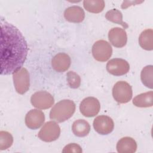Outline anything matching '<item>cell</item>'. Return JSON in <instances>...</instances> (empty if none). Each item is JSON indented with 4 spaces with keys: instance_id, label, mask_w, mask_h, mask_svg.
<instances>
[{
    "instance_id": "obj_1",
    "label": "cell",
    "mask_w": 153,
    "mask_h": 153,
    "mask_svg": "<svg viewBox=\"0 0 153 153\" xmlns=\"http://www.w3.org/2000/svg\"><path fill=\"white\" fill-rule=\"evenodd\" d=\"M27 42L20 31L1 17V74L10 75L20 69L27 55Z\"/></svg>"
},
{
    "instance_id": "obj_2",
    "label": "cell",
    "mask_w": 153,
    "mask_h": 153,
    "mask_svg": "<svg viewBox=\"0 0 153 153\" xmlns=\"http://www.w3.org/2000/svg\"><path fill=\"white\" fill-rule=\"evenodd\" d=\"M75 104L69 99H63L57 102L50 112V119L62 123L70 118L75 111Z\"/></svg>"
},
{
    "instance_id": "obj_3",
    "label": "cell",
    "mask_w": 153,
    "mask_h": 153,
    "mask_svg": "<svg viewBox=\"0 0 153 153\" xmlns=\"http://www.w3.org/2000/svg\"><path fill=\"white\" fill-rule=\"evenodd\" d=\"M133 91L131 85L124 81L117 82L112 88V96L119 103H126L132 98Z\"/></svg>"
},
{
    "instance_id": "obj_4",
    "label": "cell",
    "mask_w": 153,
    "mask_h": 153,
    "mask_svg": "<svg viewBox=\"0 0 153 153\" xmlns=\"http://www.w3.org/2000/svg\"><path fill=\"white\" fill-rule=\"evenodd\" d=\"M91 52L94 59L103 62L107 61L112 56V48L110 44L106 41L98 40L94 43Z\"/></svg>"
},
{
    "instance_id": "obj_5",
    "label": "cell",
    "mask_w": 153,
    "mask_h": 153,
    "mask_svg": "<svg viewBox=\"0 0 153 153\" xmlns=\"http://www.w3.org/2000/svg\"><path fill=\"white\" fill-rule=\"evenodd\" d=\"M60 134L59 124L53 121L45 123L38 134V137L42 141L50 142L57 140Z\"/></svg>"
},
{
    "instance_id": "obj_6",
    "label": "cell",
    "mask_w": 153,
    "mask_h": 153,
    "mask_svg": "<svg viewBox=\"0 0 153 153\" xmlns=\"http://www.w3.org/2000/svg\"><path fill=\"white\" fill-rule=\"evenodd\" d=\"M13 82L16 91L20 94H23L29 88L30 76L28 71L25 68H21L13 75Z\"/></svg>"
},
{
    "instance_id": "obj_7",
    "label": "cell",
    "mask_w": 153,
    "mask_h": 153,
    "mask_svg": "<svg viewBox=\"0 0 153 153\" xmlns=\"http://www.w3.org/2000/svg\"><path fill=\"white\" fill-rule=\"evenodd\" d=\"M32 105L39 109L51 108L54 103L53 96L46 91H39L33 94L30 97Z\"/></svg>"
},
{
    "instance_id": "obj_8",
    "label": "cell",
    "mask_w": 153,
    "mask_h": 153,
    "mask_svg": "<svg viewBox=\"0 0 153 153\" xmlns=\"http://www.w3.org/2000/svg\"><path fill=\"white\" fill-rule=\"evenodd\" d=\"M100 109V102L97 99L94 97L84 98L79 105V110L82 115L86 117L96 116Z\"/></svg>"
},
{
    "instance_id": "obj_9",
    "label": "cell",
    "mask_w": 153,
    "mask_h": 153,
    "mask_svg": "<svg viewBox=\"0 0 153 153\" xmlns=\"http://www.w3.org/2000/svg\"><path fill=\"white\" fill-rule=\"evenodd\" d=\"M129 63L124 59L115 58L110 60L106 64L107 71L115 76H121L128 73Z\"/></svg>"
},
{
    "instance_id": "obj_10",
    "label": "cell",
    "mask_w": 153,
    "mask_h": 153,
    "mask_svg": "<svg viewBox=\"0 0 153 153\" xmlns=\"http://www.w3.org/2000/svg\"><path fill=\"white\" fill-rule=\"evenodd\" d=\"M93 127L99 134L105 135L111 133L114 127L112 119L106 115H99L93 121Z\"/></svg>"
},
{
    "instance_id": "obj_11",
    "label": "cell",
    "mask_w": 153,
    "mask_h": 153,
    "mask_svg": "<svg viewBox=\"0 0 153 153\" xmlns=\"http://www.w3.org/2000/svg\"><path fill=\"white\" fill-rule=\"evenodd\" d=\"M45 121L44 112L37 109L30 110L26 115L25 124L26 126L32 130L39 128Z\"/></svg>"
},
{
    "instance_id": "obj_12",
    "label": "cell",
    "mask_w": 153,
    "mask_h": 153,
    "mask_svg": "<svg viewBox=\"0 0 153 153\" xmlns=\"http://www.w3.org/2000/svg\"><path fill=\"white\" fill-rule=\"evenodd\" d=\"M108 39L111 44L117 48H122L126 45L127 36L124 29L115 27L112 28L108 33Z\"/></svg>"
},
{
    "instance_id": "obj_13",
    "label": "cell",
    "mask_w": 153,
    "mask_h": 153,
    "mask_svg": "<svg viewBox=\"0 0 153 153\" xmlns=\"http://www.w3.org/2000/svg\"><path fill=\"white\" fill-rule=\"evenodd\" d=\"M71 63V57L65 53H59L56 54L51 60L52 68L58 72L66 71L69 68Z\"/></svg>"
},
{
    "instance_id": "obj_14",
    "label": "cell",
    "mask_w": 153,
    "mask_h": 153,
    "mask_svg": "<svg viewBox=\"0 0 153 153\" xmlns=\"http://www.w3.org/2000/svg\"><path fill=\"white\" fill-rule=\"evenodd\" d=\"M65 19L72 23H81L85 18L84 10L76 5H74L67 8L64 12Z\"/></svg>"
},
{
    "instance_id": "obj_15",
    "label": "cell",
    "mask_w": 153,
    "mask_h": 153,
    "mask_svg": "<svg viewBox=\"0 0 153 153\" xmlns=\"http://www.w3.org/2000/svg\"><path fill=\"white\" fill-rule=\"evenodd\" d=\"M136 149V142L130 137H122L117 143V150L120 153H133Z\"/></svg>"
},
{
    "instance_id": "obj_16",
    "label": "cell",
    "mask_w": 153,
    "mask_h": 153,
    "mask_svg": "<svg viewBox=\"0 0 153 153\" xmlns=\"http://www.w3.org/2000/svg\"><path fill=\"white\" fill-rule=\"evenodd\" d=\"M133 103L134 106L137 107H140V108L151 107L153 105L152 91L141 93L136 96L133 99Z\"/></svg>"
},
{
    "instance_id": "obj_17",
    "label": "cell",
    "mask_w": 153,
    "mask_h": 153,
    "mask_svg": "<svg viewBox=\"0 0 153 153\" xmlns=\"http://www.w3.org/2000/svg\"><path fill=\"white\" fill-rule=\"evenodd\" d=\"M72 130L75 136L78 137H84L89 133L90 131V126L87 121L79 119L73 123Z\"/></svg>"
},
{
    "instance_id": "obj_18",
    "label": "cell",
    "mask_w": 153,
    "mask_h": 153,
    "mask_svg": "<svg viewBox=\"0 0 153 153\" xmlns=\"http://www.w3.org/2000/svg\"><path fill=\"white\" fill-rule=\"evenodd\" d=\"M153 30L152 29H147L142 32L139 37L140 46L144 50L151 51L153 49Z\"/></svg>"
},
{
    "instance_id": "obj_19",
    "label": "cell",
    "mask_w": 153,
    "mask_h": 153,
    "mask_svg": "<svg viewBox=\"0 0 153 153\" xmlns=\"http://www.w3.org/2000/svg\"><path fill=\"white\" fill-rule=\"evenodd\" d=\"M105 1L103 0H86L83 1L84 8L92 13H99L105 8Z\"/></svg>"
},
{
    "instance_id": "obj_20",
    "label": "cell",
    "mask_w": 153,
    "mask_h": 153,
    "mask_svg": "<svg viewBox=\"0 0 153 153\" xmlns=\"http://www.w3.org/2000/svg\"><path fill=\"white\" fill-rule=\"evenodd\" d=\"M106 19L114 23L121 25L124 29L128 27V25L123 20V14L121 12L117 9H112L108 11L105 14Z\"/></svg>"
},
{
    "instance_id": "obj_21",
    "label": "cell",
    "mask_w": 153,
    "mask_h": 153,
    "mask_svg": "<svg viewBox=\"0 0 153 153\" xmlns=\"http://www.w3.org/2000/svg\"><path fill=\"white\" fill-rule=\"evenodd\" d=\"M152 65H147L143 68L140 74V79L142 82L145 86L149 88H152Z\"/></svg>"
},
{
    "instance_id": "obj_22",
    "label": "cell",
    "mask_w": 153,
    "mask_h": 153,
    "mask_svg": "<svg viewBox=\"0 0 153 153\" xmlns=\"http://www.w3.org/2000/svg\"><path fill=\"white\" fill-rule=\"evenodd\" d=\"M13 143V137L11 133L6 131H0V149L5 150L9 148Z\"/></svg>"
},
{
    "instance_id": "obj_23",
    "label": "cell",
    "mask_w": 153,
    "mask_h": 153,
    "mask_svg": "<svg viewBox=\"0 0 153 153\" xmlns=\"http://www.w3.org/2000/svg\"><path fill=\"white\" fill-rule=\"evenodd\" d=\"M66 79L68 85L72 88H77L81 85L79 75L74 71H69L66 74Z\"/></svg>"
},
{
    "instance_id": "obj_24",
    "label": "cell",
    "mask_w": 153,
    "mask_h": 153,
    "mask_svg": "<svg viewBox=\"0 0 153 153\" xmlns=\"http://www.w3.org/2000/svg\"><path fill=\"white\" fill-rule=\"evenodd\" d=\"M82 148L81 147L75 143H69L67 145H66L63 151L62 152L63 153H71V152H75V153H81L82 152Z\"/></svg>"
}]
</instances>
